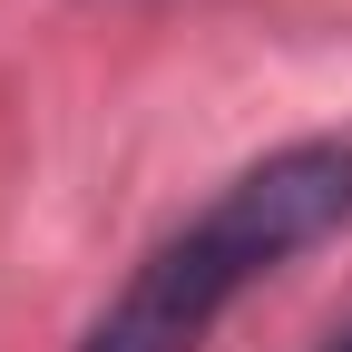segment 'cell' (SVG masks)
Wrapping results in <instances>:
<instances>
[{"instance_id":"cell-2","label":"cell","mask_w":352,"mask_h":352,"mask_svg":"<svg viewBox=\"0 0 352 352\" xmlns=\"http://www.w3.org/2000/svg\"><path fill=\"white\" fill-rule=\"evenodd\" d=\"M333 352H352V333H342V342H333Z\"/></svg>"},{"instance_id":"cell-1","label":"cell","mask_w":352,"mask_h":352,"mask_svg":"<svg viewBox=\"0 0 352 352\" xmlns=\"http://www.w3.org/2000/svg\"><path fill=\"white\" fill-rule=\"evenodd\" d=\"M342 226H352V138H294L245 176H226L166 245H147V264L78 333V352H206L235 294L333 245Z\"/></svg>"}]
</instances>
